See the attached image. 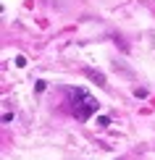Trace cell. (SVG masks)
Segmentation results:
<instances>
[{
	"label": "cell",
	"instance_id": "obj_1",
	"mask_svg": "<svg viewBox=\"0 0 155 160\" xmlns=\"http://www.w3.org/2000/svg\"><path fill=\"white\" fill-rule=\"evenodd\" d=\"M69 97H71V108H74V116L79 118V121H87V118L92 116V113L97 110V100L90 95L87 89H71L69 92Z\"/></svg>",
	"mask_w": 155,
	"mask_h": 160
},
{
	"label": "cell",
	"instance_id": "obj_2",
	"mask_svg": "<svg viewBox=\"0 0 155 160\" xmlns=\"http://www.w3.org/2000/svg\"><path fill=\"white\" fill-rule=\"evenodd\" d=\"M84 74H87V76H90V79H95V82H97L100 87H105V76H103V74H100V71H92V68H87V71H84Z\"/></svg>",
	"mask_w": 155,
	"mask_h": 160
},
{
	"label": "cell",
	"instance_id": "obj_3",
	"mask_svg": "<svg viewBox=\"0 0 155 160\" xmlns=\"http://www.w3.org/2000/svg\"><path fill=\"white\" fill-rule=\"evenodd\" d=\"M97 126H111V118H108V116H100V118H97Z\"/></svg>",
	"mask_w": 155,
	"mask_h": 160
}]
</instances>
